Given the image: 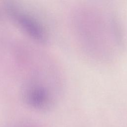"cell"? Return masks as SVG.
<instances>
[{"mask_svg": "<svg viewBox=\"0 0 127 127\" xmlns=\"http://www.w3.org/2000/svg\"><path fill=\"white\" fill-rule=\"evenodd\" d=\"M24 97L28 104L36 109H47L52 104L51 93L46 87L41 85L29 86L25 92Z\"/></svg>", "mask_w": 127, "mask_h": 127, "instance_id": "cell-2", "label": "cell"}, {"mask_svg": "<svg viewBox=\"0 0 127 127\" xmlns=\"http://www.w3.org/2000/svg\"><path fill=\"white\" fill-rule=\"evenodd\" d=\"M5 10L12 21L27 35L40 43L46 41L47 34L44 28L31 13L11 2L5 5Z\"/></svg>", "mask_w": 127, "mask_h": 127, "instance_id": "cell-1", "label": "cell"}]
</instances>
